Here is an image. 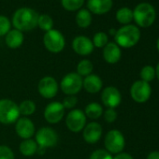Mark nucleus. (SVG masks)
Instances as JSON below:
<instances>
[{
    "mask_svg": "<svg viewBox=\"0 0 159 159\" xmlns=\"http://www.w3.org/2000/svg\"><path fill=\"white\" fill-rule=\"evenodd\" d=\"M19 106V111L20 114L24 115V117H28L30 115H33L37 110L36 103L30 99H25L20 103Z\"/></svg>",
    "mask_w": 159,
    "mask_h": 159,
    "instance_id": "obj_24",
    "label": "nucleus"
},
{
    "mask_svg": "<svg viewBox=\"0 0 159 159\" xmlns=\"http://www.w3.org/2000/svg\"><path fill=\"white\" fill-rule=\"evenodd\" d=\"M62 104L66 110H73L78 104V98L76 96H67L63 99Z\"/></svg>",
    "mask_w": 159,
    "mask_h": 159,
    "instance_id": "obj_33",
    "label": "nucleus"
},
{
    "mask_svg": "<svg viewBox=\"0 0 159 159\" xmlns=\"http://www.w3.org/2000/svg\"><path fill=\"white\" fill-rule=\"evenodd\" d=\"M152 94V87L149 83L144 81H136L130 88V96L137 103H144L149 100Z\"/></svg>",
    "mask_w": 159,
    "mask_h": 159,
    "instance_id": "obj_10",
    "label": "nucleus"
},
{
    "mask_svg": "<svg viewBox=\"0 0 159 159\" xmlns=\"http://www.w3.org/2000/svg\"><path fill=\"white\" fill-rule=\"evenodd\" d=\"M43 44L46 50L50 52L58 53L64 50L66 46V39L60 31L52 28L45 33L43 37Z\"/></svg>",
    "mask_w": 159,
    "mask_h": 159,
    "instance_id": "obj_7",
    "label": "nucleus"
},
{
    "mask_svg": "<svg viewBox=\"0 0 159 159\" xmlns=\"http://www.w3.org/2000/svg\"><path fill=\"white\" fill-rule=\"evenodd\" d=\"M103 87V82L101 78L97 74H90L84 79L83 88L89 94H97L101 91Z\"/></svg>",
    "mask_w": 159,
    "mask_h": 159,
    "instance_id": "obj_18",
    "label": "nucleus"
},
{
    "mask_svg": "<svg viewBox=\"0 0 159 159\" xmlns=\"http://www.w3.org/2000/svg\"><path fill=\"white\" fill-rule=\"evenodd\" d=\"M103 115H104V119L107 123H113L117 119V112H116L115 109L108 108L103 112Z\"/></svg>",
    "mask_w": 159,
    "mask_h": 159,
    "instance_id": "obj_35",
    "label": "nucleus"
},
{
    "mask_svg": "<svg viewBox=\"0 0 159 159\" xmlns=\"http://www.w3.org/2000/svg\"><path fill=\"white\" fill-rule=\"evenodd\" d=\"M61 3L65 10L68 11H75L83 7L84 0H61Z\"/></svg>",
    "mask_w": 159,
    "mask_h": 159,
    "instance_id": "obj_28",
    "label": "nucleus"
},
{
    "mask_svg": "<svg viewBox=\"0 0 159 159\" xmlns=\"http://www.w3.org/2000/svg\"><path fill=\"white\" fill-rule=\"evenodd\" d=\"M38 149H39V146H38L36 140L32 139H24L19 146L20 152L25 156L34 155L35 153L38 152Z\"/></svg>",
    "mask_w": 159,
    "mask_h": 159,
    "instance_id": "obj_21",
    "label": "nucleus"
},
{
    "mask_svg": "<svg viewBox=\"0 0 159 159\" xmlns=\"http://www.w3.org/2000/svg\"><path fill=\"white\" fill-rule=\"evenodd\" d=\"M35 140L39 146L38 152L55 146L59 139L57 132L49 126H43L39 128L35 133Z\"/></svg>",
    "mask_w": 159,
    "mask_h": 159,
    "instance_id": "obj_6",
    "label": "nucleus"
},
{
    "mask_svg": "<svg viewBox=\"0 0 159 159\" xmlns=\"http://www.w3.org/2000/svg\"><path fill=\"white\" fill-rule=\"evenodd\" d=\"M0 159H15L11 148L6 145H0Z\"/></svg>",
    "mask_w": 159,
    "mask_h": 159,
    "instance_id": "obj_34",
    "label": "nucleus"
},
{
    "mask_svg": "<svg viewBox=\"0 0 159 159\" xmlns=\"http://www.w3.org/2000/svg\"><path fill=\"white\" fill-rule=\"evenodd\" d=\"M116 20L122 25H128L133 20V11L129 8H122L116 12Z\"/></svg>",
    "mask_w": 159,
    "mask_h": 159,
    "instance_id": "obj_26",
    "label": "nucleus"
},
{
    "mask_svg": "<svg viewBox=\"0 0 159 159\" xmlns=\"http://www.w3.org/2000/svg\"><path fill=\"white\" fill-rule=\"evenodd\" d=\"M104 111L102 106L98 103V102H91L89 103L84 110V114L86 118L92 119V120H97L99 117L102 116Z\"/></svg>",
    "mask_w": 159,
    "mask_h": 159,
    "instance_id": "obj_23",
    "label": "nucleus"
},
{
    "mask_svg": "<svg viewBox=\"0 0 159 159\" xmlns=\"http://www.w3.org/2000/svg\"><path fill=\"white\" fill-rule=\"evenodd\" d=\"M75 21L79 27L87 28L92 24V14L87 9H82L77 12Z\"/></svg>",
    "mask_w": 159,
    "mask_h": 159,
    "instance_id": "obj_22",
    "label": "nucleus"
},
{
    "mask_svg": "<svg viewBox=\"0 0 159 159\" xmlns=\"http://www.w3.org/2000/svg\"><path fill=\"white\" fill-rule=\"evenodd\" d=\"M147 159H159V151H152L147 155Z\"/></svg>",
    "mask_w": 159,
    "mask_h": 159,
    "instance_id": "obj_37",
    "label": "nucleus"
},
{
    "mask_svg": "<svg viewBox=\"0 0 159 159\" xmlns=\"http://www.w3.org/2000/svg\"><path fill=\"white\" fill-rule=\"evenodd\" d=\"M86 119L87 118L84 111L80 109H73L66 117V125L71 132H81L86 125Z\"/></svg>",
    "mask_w": 159,
    "mask_h": 159,
    "instance_id": "obj_9",
    "label": "nucleus"
},
{
    "mask_svg": "<svg viewBox=\"0 0 159 159\" xmlns=\"http://www.w3.org/2000/svg\"><path fill=\"white\" fill-rule=\"evenodd\" d=\"M156 17L154 8L149 3H139L133 11V19L140 27L151 26Z\"/></svg>",
    "mask_w": 159,
    "mask_h": 159,
    "instance_id": "obj_3",
    "label": "nucleus"
},
{
    "mask_svg": "<svg viewBox=\"0 0 159 159\" xmlns=\"http://www.w3.org/2000/svg\"><path fill=\"white\" fill-rule=\"evenodd\" d=\"M38 25L41 30H43L45 32H48V31L52 30V27H53V20L50 15L41 14V15L39 16Z\"/></svg>",
    "mask_w": 159,
    "mask_h": 159,
    "instance_id": "obj_27",
    "label": "nucleus"
},
{
    "mask_svg": "<svg viewBox=\"0 0 159 159\" xmlns=\"http://www.w3.org/2000/svg\"><path fill=\"white\" fill-rule=\"evenodd\" d=\"M110 34L112 35V36H115L116 34V30L115 29H110Z\"/></svg>",
    "mask_w": 159,
    "mask_h": 159,
    "instance_id": "obj_39",
    "label": "nucleus"
},
{
    "mask_svg": "<svg viewBox=\"0 0 159 159\" xmlns=\"http://www.w3.org/2000/svg\"><path fill=\"white\" fill-rule=\"evenodd\" d=\"M102 126L98 122H91L86 124L83 129V138L89 144L97 143L102 136Z\"/></svg>",
    "mask_w": 159,
    "mask_h": 159,
    "instance_id": "obj_16",
    "label": "nucleus"
},
{
    "mask_svg": "<svg viewBox=\"0 0 159 159\" xmlns=\"http://www.w3.org/2000/svg\"><path fill=\"white\" fill-rule=\"evenodd\" d=\"M140 78L141 81L146 83H150L155 78V69L152 66H145L140 70Z\"/></svg>",
    "mask_w": 159,
    "mask_h": 159,
    "instance_id": "obj_29",
    "label": "nucleus"
},
{
    "mask_svg": "<svg viewBox=\"0 0 159 159\" xmlns=\"http://www.w3.org/2000/svg\"><path fill=\"white\" fill-rule=\"evenodd\" d=\"M101 100L103 105L107 108L115 109L120 105L122 101V95L116 87L108 86L102 91Z\"/></svg>",
    "mask_w": 159,
    "mask_h": 159,
    "instance_id": "obj_13",
    "label": "nucleus"
},
{
    "mask_svg": "<svg viewBox=\"0 0 159 159\" xmlns=\"http://www.w3.org/2000/svg\"><path fill=\"white\" fill-rule=\"evenodd\" d=\"M156 46H157V50H158V52H159V38H158V39H157V42H156Z\"/></svg>",
    "mask_w": 159,
    "mask_h": 159,
    "instance_id": "obj_40",
    "label": "nucleus"
},
{
    "mask_svg": "<svg viewBox=\"0 0 159 159\" xmlns=\"http://www.w3.org/2000/svg\"><path fill=\"white\" fill-rule=\"evenodd\" d=\"M94 69L93 63L88 59H84L80 61L77 65V73L81 77H86L90 74H92Z\"/></svg>",
    "mask_w": 159,
    "mask_h": 159,
    "instance_id": "obj_25",
    "label": "nucleus"
},
{
    "mask_svg": "<svg viewBox=\"0 0 159 159\" xmlns=\"http://www.w3.org/2000/svg\"><path fill=\"white\" fill-rule=\"evenodd\" d=\"M19 106L11 99H0V123L3 125H11L20 118Z\"/></svg>",
    "mask_w": 159,
    "mask_h": 159,
    "instance_id": "obj_4",
    "label": "nucleus"
},
{
    "mask_svg": "<svg viewBox=\"0 0 159 159\" xmlns=\"http://www.w3.org/2000/svg\"><path fill=\"white\" fill-rule=\"evenodd\" d=\"M66 109L64 108L62 102L52 101L49 103L44 110V118L49 124H58L65 115Z\"/></svg>",
    "mask_w": 159,
    "mask_h": 159,
    "instance_id": "obj_12",
    "label": "nucleus"
},
{
    "mask_svg": "<svg viewBox=\"0 0 159 159\" xmlns=\"http://www.w3.org/2000/svg\"><path fill=\"white\" fill-rule=\"evenodd\" d=\"M112 0H88L87 10L98 15L108 13L112 8Z\"/></svg>",
    "mask_w": 159,
    "mask_h": 159,
    "instance_id": "obj_17",
    "label": "nucleus"
},
{
    "mask_svg": "<svg viewBox=\"0 0 159 159\" xmlns=\"http://www.w3.org/2000/svg\"><path fill=\"white\" fill-rule=\"evenodd\" d=\"M94 48L92 40L85 36H78L72 41V49L79 55L87 56L93 52Z\"/></svg>",
    "mask_w": 159,
    "mask_h": 159,
    "instance_id": "obj_15",
    "label": "nucleus"
},
{
    "mask_svg": "<svg viewBox=\"0 0 159 159\" xmlns=\"http://www.w3.org/2000/svg\"><path fill=\"white\" fill-rule=\"evenodd\" d=\"M154 69H155V77L159 80V63L157 64V66Z\"/></svg>",
    "mask_w": 159,
    "mask_h": 159,
    "instance_id": "obj_38",
    "label": "nucleus"
},
{
    "mask_svg": "<svg viewBox=\"0 0 159 159\" xmlns=\"http://www.w3.org/2000/svg\"><path fill=\"white\" fill-rule=\"evenodd\" d=\"M24 34L22 31L17 29H11V31L5 36L6 45L11 49H17L24 43Z\"/></svg>",
    "mask_w": 159,
    "mask_h": 159,
    "instance_id": "obj_20",
    "label": "nucleus"
},
{
    "mask_svg": "<svg viewBox=\"0 0 159 159\" xmlns=\"http://www.w3.org/2000/svg\"><path fill=\"white\" fill-rule=\"evenodd\" d=\"M15 131L21 139H28L35 135L36 127L28 117H21L15 123Z\"/></svg>",
    "mask_w": 159,
    "mask_h": 159,
    "instance_id": "obj_14",
    "label": "nucleus"
},
{
    "mask_svg": "<svg viewBox=\"0 0 159 159\" xmlns=\"http://www.w3.org/2000/svg\"><path fill=\"white\" fill-rule=\"evenodd\" d=\"M89 159H113V157L107 150L98 149L91 153Z\"/></svg>",
    "mask_w": 159,
    "mask_h": 159,
    "instance_id": "obj_32",
    "label": "nucleus"
},
{
    "mask_svg": "<svg viewBox=\"0 0 159 159\" xmlns=\"http://www.w3.org/2000/svg\"><path fill=\"white\" fill-rule=\"evenodd\" d=\"M122 52L115 42H109L103 48V58L109 64H116L120 61Z\"/></svg>",
    "mask_w": 159,
    "mask_h": 159,
    "instance_id": "obj_19",
    "label": "nucleus"
},
{
    "mask_svg": "<svg viewBox=\"0 0 159 159\" xmlns=\"http://www.w3.org/2000/svg\"><path fill=\"white\" fill-rule=\"evenodd\" d=\"M113 159H134V158H133V156L131 154H129L127 152H122L120 153H117L113 157Z\"/></svg>",
    "mask_w": 159,
    "mask_h": 159,
    "instance_id": "obj_36",
    "label": "nucleus"
},
{
    "mask_svg": "<svg viewBox=\"0 0 159 159\" xmlns=\"http://www.w3.org/2000/svg\"><path fill=\"white\" fill-rule=\"evenodd\" d=\"M94 47L97 48H104L109 43V38L108 35L104 32H98L95 34L93 40H92Z\"/></svg>",
    "mask_w": 159,
    "mask_h": 159,
    "instance_id": "obj_30",
    "label": "nucleus"
},
{
    "mask_svg": "<svg viewBox=\"0 0 159 159\" xmlns=\"http://www.w3.org/2000/svg\"><path fill=\"white\" fill-rule=\"evenodd\" d=\"M11 27V23L9 20L8 17L0 15V37L6 36L10 31Z\"/></svg>",
    "mask_w": 159,
    "mask_h": 159,
    "instance_id": "obj_31",
    "label": "nucleus"
},
{
    "mask_svg": "<svg viewBox=\"0 0 159 159\" xmlns=\"http://www.w3.org/2000/svg\"><path fill=\"white\" fill-rule=\"evenodd\" d=\"M104 145L106 150L111 154L122 152L125 146V139L123 133L117 129L109 131L105 137Z\"/></svg>",
    "mask_w": 159,
    "mask_h": 159,
    "instance_id": "obj_8",
    "label": "nucleus"
},
{
    "mask_svg": "<svg viewBox=\"0 0 159 159\" xmlns=\"http://www.w3.org/2000/svg\"><path fill=\"white\" fill-rule=\"evenodd\" d=\"M84 78L77 72H70L65 75L60 83V88L66 96H76L83 89Z\"/></svg>",
    "mask_w": 159,
    "mask_h": 159,
    "instance_id": "obj_5",
    "label": "nucleus"
},
{
    "mask_svg": "<svg viewBox=\"0 0 159 159\" xmlns=\"http://www.w3.org/2000/svg\"><path fill=\"white\" fill-rule=\"evenodd\" d=\"M39 16V13L33 9L21 8L13 14L12 25L22 32L33 30L38 26Z\"/></svg>",
    "mask_w": 159,
    "mask_h": 159,
    "instance_id": "obj_1",
    "label": "nucleus"
},
{
    "mask_svg": "<svg viewBox=\"0 0 159 159\" xmlns=\"http://www.w3.org/2000/svg\"><path fill=\"white\" fill-rule=\"evenodd\" d=\"M59 90V84L56 80L52 76H45L40 81L38 85V91L39 95L47 99L53 98Z\"/></svg>",
    "mask_w": 159,
    "mask_h": 159,
    "instance_id": "obj_11",
    "label": "nucleus"
},
{
    "mask_svg": "<svg viewBox=\"0 0 159 159\" xmlns=\"http://www.w3.org/2000/svg\"><path fill=\"white\" fill-rule=\"evenodd\" d=\"M140 39L139 29L133 25H126L119 28L114 36L115 43L119 47L131 48L135 46Z\"/></svg>",
    "mask_w": 159,
    "mask_h": 159,
    "instance_id": "obj_2",
    "label": "nucleus"
}]
</instances>
